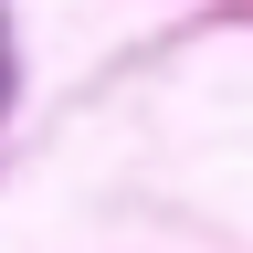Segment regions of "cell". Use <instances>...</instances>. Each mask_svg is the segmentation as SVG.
<instances>
[{
	"instance_id": "6da1fadb",
	"label": "cell",
	"mask_w": 253,
	"mask_h": 253,
	"mask_svg": "<svg viewBox=\"0 0 253 253\" xmlns=\"http://www.w3.org/2000/svg\"><path fill=\"white\" fill-rule=\"evenodd\" d=\"M0 106H11V21H0Z\"/></svg>"
}]
</instances>
